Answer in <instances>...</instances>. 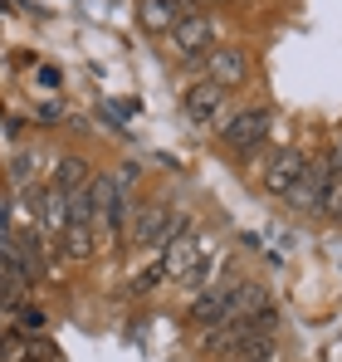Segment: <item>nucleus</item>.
Instances as JSON below:
<instances>
[{"label": "nucleus", "mask_w": 342, "mask_h": 362, "mask_svg": "<svg viewBox=\"0 0 342 362\" xmlns=\"http://www.w3.org/2000/svg\"><path fill=\"white\" fill-rule=\"evenodd\" d=\"M186 118L196 127H220L230 118V93L220 83H211V78H196L186 88Z\"/></svg>", "instance_id": "39448f33"}, {"label": "nucleus", "mask_w": 342, "mask_h": 362, "mask_svg": "<svg viewBox=\"0 0 342 362\" xmlns=\"http://www.w3.org/2000/svg\"><path fill=\"white\" fill-rule=\"evenodd\" d=\"M171 230H176V221H171V201H147V206H137V211H132V221H127V235H122V240L137 245V250H157Z\"/></svg>", "instance_id": "20e7f679"}, {"label": "nucleus", "mask_w": 342, "mask_h": 362, "mask_svg": "<svg viewBox=\"0 0 342 362\" xmlns=\"http://www.w3.org/2000/svg\"><path fill=\"white\" fill-rule=\"evenodd\" d=\"M206 5H225V0H191V10H206Z\"/></svg>", "instance_id": "2eb2a0df"}, {"label": "nucleus", "mask_w": 342, "mask_h": 362, "mask_svg": "<svg viewBox=\"0 0 342 362\" xmlns=\"http://www.w3.org/2000/svg\"><path fill=\"white\" fill-rule=\"evenodd\" d=\"M264 333H279V313L274 308H259L249 318H220L211 328H201V353L206 358H230L240 353L249 338H264Z\"/></svg>", "instance_id": "f257e3e1"}, {"label": "nucleus", "mask_w": 342, "mask_h": 362, "mask_svg": "<svg viewBox=\"0 0 342 362\" xmlns=\"http://www.w3.org/2000/svg\"><path fill=\"white\" fill-rule=\"evenodd\" d=\"M225 362H284V343L279 333H264V338H249L240 353H230Z\"/></svg>", "instance_id": "1a4fd4ad"}, {"label": "nucleus", "mask_w": 342, "mask_h": 362, "mask_svg": "<svg viewBox=\"0 0 342 362\" xmlns=\"http://www.w3.org/2000/svg\"><path fill=\"white\" fill-rule=\"evenodd\" d=\"M264 142H269V113L264 108H240L220 122V147L240 162H254Z\"/></svg>", "instance_id": "f03ea898"}, {"label": "nucleus", "mask_w": 342, "mask_h": 362, "mask_svg": "<svg viewBox=\"0 0 342 362\" xmlns=\"http://www.w3.org/2000/svg\"><path fill=\"white\" fill-rule=\"evenodd\" d=\"M318 216H323V221H333V226H342V167L333 172L328 191H323V206H318Z\"/></svg>", "instance_id": "ddd939ff"}, {"label": "nucleus", "mask_w": 342, "mask_h": 362, "mask_svg": "<svg viewBox=\"0 0 342 362\" xmlns=\"http://www.w3.org/2000/svg\"><path fill=\"white\" fill-rule=\"evenodd\" d=\"M78 186H88V162H83V157H64V162H54V191L59 196H73Z\"/></svg>", "instance_id": "9b49d317"}, {"label": "nucleus", "mask_w": 342, "mask_h": 362, "mask_svg": "<svg viewBox=\"0 0 342 362\" xmlns=\"http://www.w3.org/2000/svg\"><path fill=\"white\" fill-rule=\"evenodd\" d=\"M93 245H98V226L93 221H64V250L73 259H88Z\"/></svg>", "instance_id": "9d476101"}, {"label": "nucleus", "mask_w": 342, "mask_h": 362, "mask_svg": "<svg viewBox=\"0 0 342 362\" xmlns=\"http://www.w3.org/2000/svg\"><path fill=\"white\" fill-rule=\"evenodd\" d=\"M303 167H308V152H303V147H284V152H274V157L264 162V191H269V196H288L293 181L303 177Z\"/></svg>", "instance_id": "0eeeda50"}, {"label": "nucleus", "mask_w": 342, "mask_h": 362, "mask_svg": "<svg viewBox=\"0 0 342 362\" xmlns=\"http://www.w3.org/2000/svg\"><path fill=\"white\" fill-rule=\"evenodd\" d=\"M216 35H220V25H216L211 15H201V10H196V15H186V20H181L176 30H171L167 40H171V49L181 54V64H186V69L196 74V69H201V59L211 54Z\"/></svg>", "instance_id": "7ed1b4c3"}, {"label": "nucleus", "mask_w": 342, "mask_h": 362, "mask_svg": "<svg viewBox=\"0 0 342 362\" xmlns=\"http://www.w3.org/2000/svg\"><path fill=\"white\" fill-rule=\"evenodd\" d=\"M0 10H15V0H0Z\"/></svg>", "instance_id": "dca6fc26"}, {"label": "nucleus", "mask_w": 342, "mask_h": 362, "mask_svg": "<svg viewBox=\"0 0 342 362\" xmlns=\"http://www.w3.org/2000/svg\"><path fill=\"white\" fill-rule=\"evenodd\" d=\"M186 15H196L191 0H142V10H137L142 30H152V35H171Z\"/></svg>", "instance_id": "6e6552de"}, {"label": "nucleus", "mask_w": 342, "mask_h": 362, "mask_svg": "<svg viewBox=\"0 0 342 362\" xmlns=\"http://www.w3.org/2000/svg\"><path fill=\"white\" fill-rule=\"evenodd\" d=\"M35 177H40L35 152H20V157L10 162V186H15V191H35Z\"/></svg>", "instance_id": "f8f14e48"}, {"label": "nucleus", "mask_w": 342, "mask_h": 362, "mask_svg": "<svg viewBox=\"0 0 342 362\" xmlns=\"http://www.w3.org/2000/svg\"><path fill=\"white\" fill-rule=\"evenodd\" d=\"M201 74L211 78V83H220V88H244L249 83V49L244 45H220V49H211L206 59H201Z\"/></svg>", "instance_id": "423d86ee"}, {"label": "nucleus", "mask_w": 342, "mask_h": 362, "mask_svg": "<svg viewBox=\"0 0 342 362\" xmlns=\"http://www.w3.org/2000/svg\"><path fill=\"white\" fill-rule=\"evenodd\" d=\"M0 235H10V211H5V201H0Z\"/></svg>", "instance_id": "4468645a"}]
</instances>
